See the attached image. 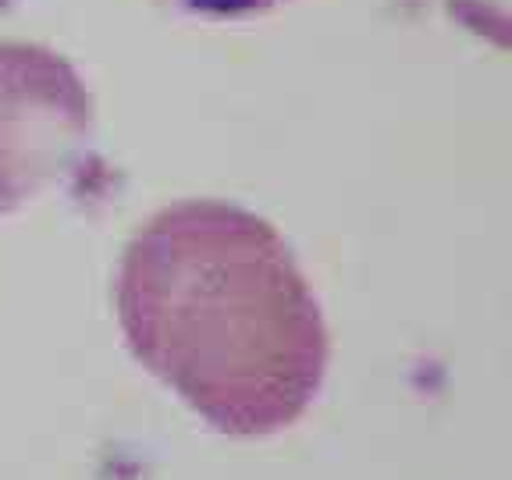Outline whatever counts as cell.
<instances>
[{
  "instance_id": "obj_1",
  "label": "cell",
  "mask_w": 512,
  "mask_h": 480,
  "mask_svg": "<svg viewBox=\"0 0 512 480\" xmlns=\"http://www.w3.org/2000/svg\"><path fill=\"white\" fill-rule=\"evenodd\" d=\"M125 342L192 413L235 438L285 431L328 374V328L264 217L182 200L132 235L118 267Z\"/></svg>"
},
{
  "instance_id": "obj_3",
  "label": "cell",
  "mask_w": 512,
  "mask_h": 480,
  "mask_svg": "<svg viewBox=\"0 0 512 480\" xmlns=\"http://www.w3.org/2000/svg\"><path fill=\"white\" fill-rule=\"evenodd\" d=\"M185 8L200 11V15H217V18H239L253 15V11L274 8L278 0H182Z\"/></svg>"
},
{
  "instance_id": "obj_2",
  "label": "cell",
  "mask_w": 512,
  "mask_h": 480,
  "mask_svg": "<svg viewBox=\"0 0 512 480\" xmlns=\"http://www.w3.org/2000/svg\"><path fill=\"white\" fill-rule=\"evenodd\" d=\"M93 96L75 64L40 43H0V214H15L82 168Z\"/></svg>"
}]
</instances>
